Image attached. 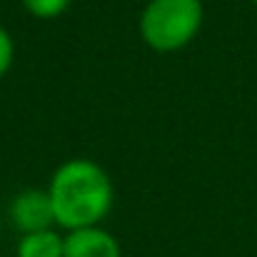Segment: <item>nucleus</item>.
<instances>
[{
	"mask_svg": "<svg viewBox=\"0 0 257 257\" xmlns=\"http://www.w3.org/2000/svg\"><path fill=\"white\" fill-rule=\"evenodd\" d=\"M48 192L58 227L65 232L100 225L115 202V187L107 170L87 158L65 160L53 172Z\"/></svg>",
	"mask_w": 257,
	"mask_h": 257,
	"instance_id": "obj_1",
	"label": "nucleus"
},
{
	"mask_svg": "<svg viewBox=\"0 0 257 257\" xmlns=\"http://www.w3.org/2000/svg\"><path fill=\"white\" fill-rule=\"evenodd\" d=\"M202 20V0H148L140 13V38L155 53H177L197 38Z\"/></svg>",
	"mask_w": 257,
	"mask_h": 257,
	"instance_id": "obj_2",
	"label": "nucleus"
},
{
	"mask_svg": "<svg viewBox=\"0 0 257 257\" xmlns=\"http://www.w3.org/2000/svg\"><path fill=\"white\" fill-rule=\"evenodd\" d=\"M8 220L20 235H30V232H43V230L58 227L55 207H53L48 187L45 190H40V187L20 190L8 205Z\"/></svg>",
	"mask_w": 257,
	"mask_h": 257,
	"instance_id": "obj_3",
	"label": "nucleus"
},
{
	"mask_svg": "<svg viewBox=\"0 0 257 257\" xmlns=\"http://www.w3.org/2000/svg\"><path fill=\"white\" fill-rule=\"evenodd\" d=\"M63 257H122V247L112 232L102 225L65 232V255Z\"/></svg>",
	"mask_w": 257,
	"mask_h": 257,
	"instance_id": "obj_4",
	"label": "nucleus"
},
{
	"mask_svg": "<svg viewBox=\"0 0 257 257\" xmlns=\"http://www.w3.org/2000/svg\"><path fill=\"white\" fill-rule=\"evenodd\" d=\"M65 255V235L58 232V227L53 230H43V232H30V235H20L15 257H63Z\"/></svg>",
	"mask_w": 257,
	"mask_h": 257,
	"instance_id": "obj_5",
	"label": "nucleus"
},
{
	"mask_svg": "<svg viewBox=\"0 0 257 257\" xmlns=\"http://www.w3.org/2000/svg\"><path fill=\"white\" fill-rule=\"evenodd\" d=\"M20 3H23V8L33 18H38V20H53V18H60L70 8L73 0H20Z\"/></svg>",
	"mask_w": 257,
	"mask_h": 257,
	"instance_id": "obj_6",
	"label": "nucleus"
},
{
	"mask_svg": "<svg viewBox=\"0 0 257 257\" xmlns=\"http://www.w3.org/2000/svg\"><path fill=\"white\" fill-rule=\"evenodd\" d=\"M13 60H15V43H13V35L0 25V80L8 75V70L13 68Z\"/></svg>",
	"mask_w": 257,
	"mask_h": 257,
	"instance_id": "obj_7",
	"label": "nucleus"
},
{
	"mask_svg": "<svg viewBox=\"0 0 257 257\" xmlns=\"http://www.w3.org/2000/svg\"><path fill=\"white\" fill-rule=\"evenodd\" d=\"M0 232H3V215H0Z\"/></svg>",
	"mask_w": 257,
	"mask_h": 257,
	"instance_id": "obj_8",
	"label": "nucleus"
},
{
	"mask_svg": "<svg viewBox=\"0 0 257 257\" xmlns=\"http://www.w3.org/2000/svg\"><path fill=\"white\" fill-rule=\"evenodd\" d=\"M252 3H255V8H257V0H252Z\"/></svg>",
	"mask_w": 257,
	"mask_h": 257,
	"instance_id": "obj_9",
	"label": "nucleus"
}]
</instances>
